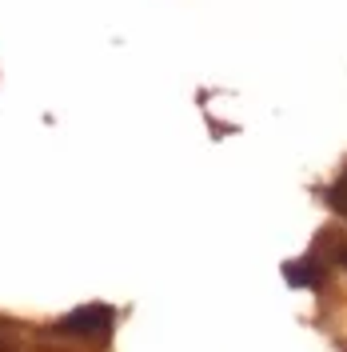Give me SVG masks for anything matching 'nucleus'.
Segmentation results:
<instances>
[{
    "label": "nucleus",
    "mask_w": 347,
    "mask_h": 352,
    "mask_svg": "<svg viewBox=\"0 0 347 352\" xmlns=\"http://www.w3.org/2000/svg\"><path fill=\"white\" fill-rule=\"evenodd\" d=\"M112 320H116V312L108 305H80V308H72L68 316H60L56 329L68 332V336H104L112 329Z\"/></svg>",
    "instance_id": "f257e3e1"
},
{
    "label": "nucleus",
    "mask_w": 347,
    "mask_h": 352,
    "mask_svg": "<svg viewBox=\"0 0 347 352\" xmlns=\"http://www.w3.org/2000/svg\"><path fill=\"white\" fill-rule=\"evenodd\" d=\"M283 280L296 288H311L320 280V272H315V261H287L283 264Z\"/></svg>",
    "instance_id": "f03ea898"
},
{
    "label": "nucleus",
    "mask_w": 347,
    "mask_h": 352,
    "mask_svg": "<svg viewBox=\"0 0 347 352\" xmlns=\"http://www.w3.org/2000/svg\"><path fill=\"white\" fill-rule=\"evenodd\" d=\"M335 261H339V264L347 268V244H339V248H335Z\"/></svg>",
    "instance_id": "20e7f679"
},
{
    "label": "nucleus",
    "mask_w": 347,
    "mask_h": 352,
    "mask_svg": "<svg viewBox=\"0 0 347 352\" xmlns=\"http://www.w3.org/2000/svg\"><path fill=\"white\" fill-rule=\"evenodd\" d=\"M327 204H331L335 212H344V217H347V173L339 176L331 188H327Z\"/></svg>",
    "instance_id": "7ed1b4c3"
}]
</instances>
